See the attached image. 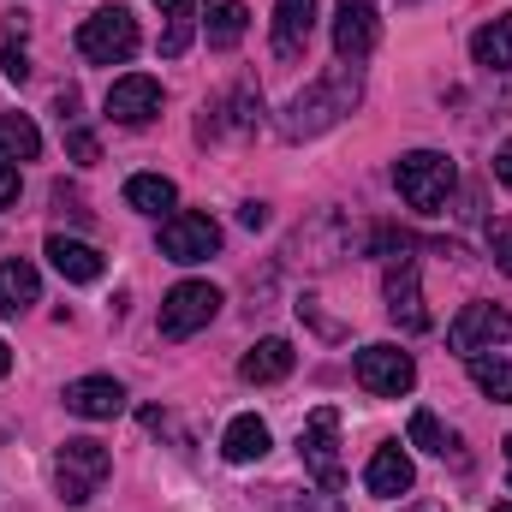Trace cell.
<instances>
[{
    "mask_svg": "<svg viewBox=\"0 0 512 512\" xmlns=\"http://www.w3.org/2000/svg\"><path fill=\"white\" fill-rule=\"evenodd\" d=\"M364 102V72L358 66H334V72H322L316 84H304L292 102H286V114H280V131L292 137V143H304V137H322V131H334L352 108Z\"/></svg>",
    "mask_w": 512,
    "mask_h": 512,
    "instance_id": "obj_1",
    "label": "cell"
},
{
    "mask_svg": "<svg viewBox=\"0 0 512 512\" xmlns=\"http://www.w3.org/2000/svg\"><path fill=\"white\" fill-rule=\"evenodd\" d=\"M393 185H399V197H405L417 215H435V209L453 197L459 167H453V155H441V149H411V155L393 161Z\"/></svg>",
    "mask_w": 512,
    "mask_h": 512,
    "instance_id": "obj_2",
    "label": "cell"
},
{
    "mask_svg": "<svg viewBox=\"0 0 512 512\" xmlns=\"http://www.w3.org/2000/svg\"><path fill=\"white\" fill-rule=\"evenodd\" d=\"M108 471H114V453L102 441H90V435H78V441H66L54 453V489H60L66 507H84L108 483Z\"/></svg>",
    "mask_w": 512,
    "mask_h": 512,
    "instance_id": "obj_3",
    "label": "cell"
},
{
    "mask_svg": "<svg viewBox=\"0 0 512 512\" xmlns=\"http://www.w3.org/2000/svg\"><path fill=\"white\" fill-rule=\"evenodd\" d=\"M137 18H131L126 6H102V12H90L84 24H78V54L90 60V66H126L131 54H137Z\"/></svg>",
    "mask_w": 512,
    "mask_h": 512,
    "instance_id": "obj_4",
    "label": "cell"
},
{
    "mask_svg": "<svg viewBox=\"0 0 512 512\" xmlns=\"http://www.w3.org/2000/svg\"><path fill=\"white\" fill-rule=\"evenodd\" d=\"M298 459H304V471H310L328 495H340V489H346V459H340V411H334V405L310 411V423H304V435H298Z\"/></svg>",
    "mask_w": 512,
    "mask_h": 512,
    "instance_id": "obj_5",
    "label": "cell"
},
{
    "mask_svg": "<svg viewBox=\"0 0 512 512\" xmlns=\"http://www.w3.org/2000/svg\"><path fill=\"white\" fill-rule=\"evenodd\" d=\"M221 316V286L209 280H179L161 298V340H191L197 328H209Z\"/></svg>",
    "mask_w": 512,
    "mask_h": 512,
    "instance_id": "obj_6",
    "label": "cell"
},
{
    "mask_svg": "<svg viewBox=\"0 0 512 512\" xmlns=\"http://www.w3.org/2000/svg\"><path fill=\"white\" fill-rule=\"evenodd\" d=\"M352 370H358V387L376 393V399H405V393L417 387V364H411V352H399V346H364Z\"/></svg>",
    "mask_w": 512,
    "mask_h": 512,
    "instance_id": "obj_7",
    "label": "cell"
},
{
    "mask_svg": "<svg viewBox=\"0 0 512 512\" xmlns=\"http://www.w3.org/2000/svg\"><path fill=\"white\" fill-rule=\"evenodd\" d=\"M507 340H512V316L501 304H465V310L453 316V328H447V346L465 352V358H477V352H489V346H507Z\"/></svg>",
    "mask_w": 512,
    "mask_h": 512,
    "instance_id": "obj_8",
    "label": "cell"
},
{
    "mask_svg": "<svg viewBox=\"0 0 512 512\" xmlns=\"http://www.w3.org/2000/svg\"><path fill=\"white\" fill-rule=\"evenodd\" d=\"M376 36H382V18H376V0H334V54H340L346 66H358V60H370V48H376Z\"/></svg>",
    "mask_w": 512,
    "mask_h": 512,
    "instance_id": "obj_9",
    "label": "cell"
},
{
    "mask_svg": "<svg viewBox=\"0 0 512 512\" xmlns=\"http://www.w3.org/2000/svg\"><path fill=\"white\" fill-rule=\"evenodd\" d=\"M221 251V227L209 221V215H167L161 221V256L167 262H209V256Z\"/></svg>",
    "mask_w": 512,
    "mask_h": 512,
    "instance_id": "obj_10",
    "label": "cell"
},
{
    "mask_svg": "<svg viewBox=\"0 0 512 512\" xmlns=\"http://www.w3.org/2000/svg\"><path fill=\"white\" fill-rule=\"evenodd\" d=\"M382 298H387L393 328H405V334H423V328H429V304H423V286H417V262H411V256H399V262L387 268Z\"/></svg>",
    "mask_w": 512,
    "mask_h": 512,
    "instance_id": "obj_11",
    "label": "cell"
},
{
    "mask_svg": "<svg viewBox=\"0 0 512 512\" xmlns=\"http://www.w3.org/2000/svg\"><path fill=\"white\" fill-rule=\"evenodd\" d=\"M340 256H352V227L328 209V215H316V221H304L298 233H292V262H310V268H328V262H340Z\"/></svg>",
    "mask_w": 512,
    "mask_h": 512,
    "instance_id": "obj_12",
    "label": "cell"
},
{
    "mask_svg": "<svg viewBox=\"0 0 512 512\" xmlns=\"http://www.w3.org/2000/svg\"><path fill=\"white\" fill-rule=\"evenodd\" d=\"M155 114H161V84H155L149 72L114 78V90H108V120H120V126H149Z\"/></svg>",
    "mask_w": 512,
    "mask_h": 512,
    "instance_id": "obj_13",
    "label": "cell"
},
{
    "mask_svg": "<svg viewBox=\"0 0 512 512\" xmlns=\"http://www.w3.org/2000/svg\"><path fill=\"white\" fill-rule=\"evenodd\" d=\"M66 411L72 417H90V423H108V417L126 411V387L114 382V376H84V382L66 387Z\"/></svg>",
    "mask_w": 512,
    "mask_h": 512,
    "instance_id": "obj_14",
    "label": "cell"
},
{
    "mask_svg": "<svg viewBox=\"0 0 512 512\" xmlns=\"http://www.w3.org/2000/svg\"><path fill=\"white\" fill-rule=\"evenodd\" d=\"M411 483H417V471H411L405 447H399V441H382V447L370 453V465H364V489L382 495V501H393V495H411Z\"/></svg>",
    "mask_w": 512,
    "mask_h": 512,
    "instance_id": "obj_15",
    "label": "cell"
},
{
    "mask_svg": "<svg viewBox=\"0 0 512 512\" xmlns=\"http://www.w3.org/2000/svg\"><path fill=\"white\" fill-rule=\"evenodd\" d=\"M48 262H54L60 280H72V286H96V280L108 274V256L96 251V245H84V239H66V233L48 239Z\"/></svg>",
    "mask_w": 512,
    "mask_h": 512,
    "instance_id": "obj_16",
    "label": "cell"
},
{
    "mask_svg": "<svg viewBox=\"0 0 512 512\" xmlns=\"http://www.w3.org/2000/svg\"><path fill=\"white\" fill-rule=\"evenodd\" d=\"M310 24H316V0H274V54L298 60L310 48Z\"/></svg>",
    "mask_w": 512,
    "mask_h": 512,
    "instance_id": "obj_17",
    "label": "cell"
},
{
    "mask_svg": "<svg viewBox=\"0 0 512 512\" xmlns=\"http://www.w3.org/2000/svg\"><path fill=\"white\" fill-rule=\"evenodd\" d=\"M292 364H298V352H292V340H280V334H268V340H256L251 352H245V364H239V376L251 387H268V382H286L292 376Z\"/></svg>",
    "mask_w": 512,
    "mask_h": 512,
    "instance_id": "obj_18",
    "label": "cell"
},
{
    "mask_svg": "<svg viewBox=\"0 0 512 512\" xmlns=\"http://www.w3.org/2000/svg\"><path fill=\"white\" fill-rule=\"evenodd\" d=\"M221 453H227V465H256V459H268V423L262 417H233L227 423V435H221Z\"/></svg>",
    "mask_w": 512,
    "mask_h": 512,
    "instance_id": "obj_19",
    "label": "cell"
},
{
    "mask_svg": "<svg viewBox=\"0 0 512 512\" xmlns=\"http://www.w3.org/2000/svg\"><path fill=\"white\" fill-rule=\"evenodd\" d=\"M471 60L489 66V72H512V12L489 18V24L471 36Z\"/></svg>",
    "mask_w": 512,
    "mask_h": 512,
    "instance_id": "obj_20",
    "label": "cell"
},
{
    "mask_svg": "<svg viewBox=\"0 0 512 512\" xmlns=\"http://www.w3.org/2000/svg\"><path fill=\"white\" fill-rule=\"evenodd\" d=\"M203 30H209V48H239V42H245V30H251L245 0H209Z\"/></svg>",
    "mask_w": 512,
    "mask_h": 512,
    "instance_id": "obj_21",
    "label": "cell"
},
{
    "mask_svg": "<svg viewBox=\"0 0 512 512\" xmlns=\"http://www.w3.org/2000/svg\"><path fill=\"white\" fill-rule=\"evenodd\" d=\"M42 298V280L30 262H0V316H24Z\"/></svg>",
    "mask_w": 512,
    "mask_h": 512,
    "instance_id": "obj_22",
    "label": "cell"
},
{
    "mask_svg": "<svg viewBox=\"0 0 512 512\" xmlns=\"http://www.w3.org/2000/svg\"><path fill=\"white\" fill-rule=\"evenodd\" d=\"M126 203L137 209V215H167V209L179 203V185L161 179V173H131L126 179Z\"/></svg>",
    "mask_w": 512,
    "mask_h": 512,
    "instance_id": "obj_23",
    "label": "cell"
},
{
    "mask_svg": "<svg viewBox=\"0 0 512 512\" xmlns=\"http://www.w3.org/2000/svg\"><path fill=\"white\" fill-rule=\"evenodd\" d=\"M0 155L6 161H36L42 155V131L30 114H0Z\"/></svg>",
    "mask_w": 512,
    "mask_h": 512,
    "instance_id": "obj_24",
    "label": "cell"
},
{
    "mask_svg": "<svg viewBox=\"0 0 512 512\" xmlns=\"http://www.w3.org/2000/svg\"><path fill=\"white\" fill-rule=\"evenodd\" d=\"M411 447H423V453H435V459H459V441H453V429L435 417V411H411Z\"/></svg>",
    "mask_w": 512,
    "mask_h": 512,
    "instance_id": "obj_25",
    "label": "cell"
},
{
    "mask_svg": "<svg viewBox=\"0 0 512 512\" xmlns=\"http://www.w3.org/2000/svg\"><path fill=\"white\" fill-rule=\"evenodd\" d=\"M471 382H477V393H489L495 405H512V364L507 358H471Z\"/></svg>",
    "mask_w": 512,
    "mask_h": 512,
    "instance_id": "obj_26",
    "label": "cell"
},
{
    "mask_svg": "<svg viewBox=\"0 0 512 512\" xmlns=\"http://www.w3.org/2000/svg\"><path fill=\"white\" fill-rule=\"evenodd\" d=\"M0 72H6V84H24V78H30V54H24V18H12V24H6Z\"/></svg>",
    "mask_w": 512,
    "mask_h": 512,
    "instance_id": "obj_27",
    "label": "cell"
},
{
    "mask_svg": "<svg viewBox=\"0 0 512 512\" xmlns=\"http://www.w3.org/2000/svg\"><path fill=\"white\" fill-rule=\"evenodd\" d=\"M191 36H197V18H167V36H161V54H167V60H179V54L191 48Z\"/></svg>",
    "mask_w": 512,
    "mask_h": 512,
    "instance_id": "obj_28",
    "label": "cell"
},
{
    "mask_svg": "<svg viewBox=\"0 0 512 512\" xmlns=\"http://www.w3.org/2000/svg\"><path fill=\"white\" fill-rule=\"evenodd\" d=\"M221 114H233V126L251 131L256 126V90H251V84H239V90H233V102H221Z\"/></svg>",
    "mask_w": 512,
    "mask_h": 512,
    "instance_id": "obj_29",
    "label": "cell"
},
{
    "mask_svg": "<svg viewBox=\"0 0 512 512\" xmlns=\"http://www.w3.org/2000/svg\"><path fill=\"white\" fill-rule=\"evenodd\" d=\"M489 251H495V268L512 274V221H495L489 227Z\"/></svg>",
    "mask_w": 512,
    "mask_h": 512,
    "instance_id": "obj_30",
    "label": "cell"
},
{
    "mask_svg": "<svg viewBox=\"0 0 512 512\" xmlns=\"http://www.w3.org/2000/svg\"><path fill=\"white\" fill-rule=\"evenodd\" d=\"M66 149H72V161H102V143H96V131H84V126L66 131Z\"/></svg>",
    "mask_w": 512,
    "mask_h": 512,
    "instance_id": "obj_31",
    "label": "cell"
},
{
    "mask_svg": "<svg viewBox=\"0 0 512 512\" xmlns=\"http://www.w3.org/2000/svg\"><path fill=\"white\" fill-rule=\"evenodd\" d=\"M274 507L280 512H340L334 501H286V489H274Z\"/></svg>",
    "mask_w": 512,
    "mask_h": 512,
    "instance_id": "obj_32",
    "label": "cell"
},
{
    "mask_svg": "<svg viewBox=\"0 0 512 512\" xmlns=\"http://www.w3.org/2000/svg\"><path fill=\"white\" fill-rule=\"evenodd\" d=\"M12 203H18V167L0 161V209H12Z\"/></svg>",
    "mask_w": 512,
    "mask_h": 512,
    "instance_id": "obj_33",
    "label": "cell"
},
{
    "mask_svg": "<svg viewBox=\"0 0 512 512\" xmlns=\"http://www.w3.org/2000/svg\"><path fill=\"white\" fill-rule=\"evenodd\" d=\"M239 227L262 233V227H268V203H245V209H239Z\"/></svg>",
    "mask_w": 512,
    "mask_h": 512,
    "instance_id": "obj_34",
    "label": "cell"
},
{
    "mask_svg": "<svg viewBox=\"0 0 512 512\" xmlns=\"http://www.w3.org/2000/svg\"><path fill=\"white\" fill-rule=\"evenodd\" d=\"M495 179H501V185L512 191V137L501 143V149H495Z\"/></svg>",
    "mask_w": 512,
    "mask_h": 512,
    "instance_id": "obj_35",
    "label": "cell"
},
{
    "mask_svg": "<svg viewBox=\"0 0 512 512\" xmlns=\"http://www.w3.org/2000/svg\"><path fill=\"white\" fill-rule=\"evenodd\" d=\"M155 12H167V18H191V0H155Z\"/></svg>",
    "mask_w": 512,
    "mask_h": 512,
    "instance_id": "obj_36",
    "label": "cell"
},
{
    "mask_svg": "<svg viewBox=\"0 0 512 512\" xmlns=\"http://www.w3.org/2000/svg\"><path fill=\"white\" fill-rule=\"evenodd\" d=\"M6 370H12V346L0 340V382H6Z\"/></svg>",
    "mask_w": 512,
    "mask_h": 512,
    "instance_id": "obj_37",
    "label": "cell"
},
{
    "mask_svg": "<svg viewBox=\"0 0 512 512\" xmlns=\"http://www.w3.org/2000/svg\"><path fill=\"white\" fill-rule=\"evenodd\" d=\"M417 512H447V507H441V501H429V507H417Z\"/></svg>",
    "mask_w": 512,
    "mask_h": 512,
    "instance_id": "obj_38",
    "label": "cell"
},
{
    "mask_svg": "<svg viewBox=\"0 0 512 512\" xmlns=\"http://www.w3.org/2000/svg\"><path fill=\"white\" fill-rule=\"evenodd\" d=\"M495 512H512V501H495Z\"/></svg>",
    "mask_w": 512,
    "mask_h": 512,
    "instance_id": "obj_39",
    "label": "cell"
},
{
    "mask_svg": "<svg viewBox=\"0 0 512 512\" xmlns=\"http://www.w3.org/2000/svg\"><path fill=\"white\" fill-rule=\"evenodd\" d=\"M507 465H512V435H507Z\"/></svg>",
    "mask_w": 512,
    "mask_h": 512,
    "instance_id": "obj_40",
    "label": "cell"
}]
</instances>
